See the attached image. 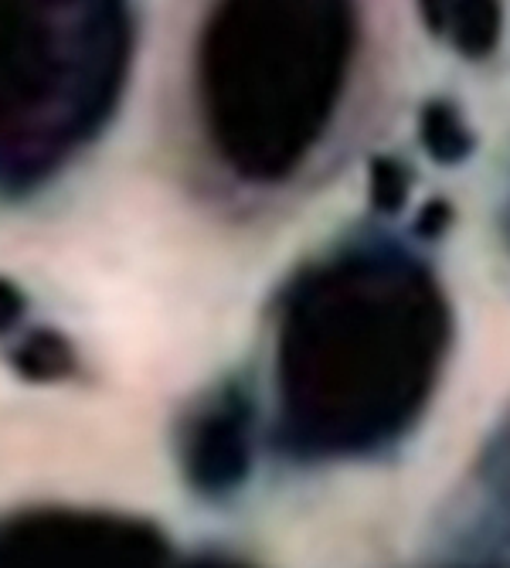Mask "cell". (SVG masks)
Here are the masks:
<instances>
[{
  "label": "cell",
  "instance_id": "obj_1",
  "mask_svg": "<svg viewBox=\"0 0 510 568\" xmlns=\"http://www.w3.org/2000/svg\"><path fill=\"white\" fill-rule=\"evenodd\" d=\"M449 344V310L426 266L361 248L306 273L276 341L279 443L296 456L368 453L426 405Z\"/></svg>",
  "mask_w": 510,
  "mask_h": 568
},
{
  "label": "cell",
  "instance_id": "obj_2",
  "mask_svg": "<svg viewBox=\"0 0 510 568\" xmlns=\"http://www.w3.org/2000/svg\"><path fill=\"white\" fill-rule=\"evenodd\" d=\"M354 11L228 4L197 44V110L218 161L245 184H279L330 130L354 55Z\"/></svg>",
  "mask_w": 510,
  "mask_h": 568
},
{
  "label": "cell",
  "instance_id": "obj_3",
  "mask_svg": "<svg viewBox=\"0 0 510 568\" xmlns=\"http://www.w3.org/2000/svg\"><path fill=\"white\" fill-rule=\"evenodd\" d=\"M133 44L123 4H0V194L38 191L106 130Z\"/></svg>",
  "mask_w": 510,
  "mask_h": 568
},
{
  "label": "cell",
  "instance_id": "obj_4",
  "mask_svg": "<svg viewBox=\"0 0 510 568\" xmlns=\"http://www.w3.org/2000/svg\"><path fill=\"white\" fill-rule=\"evenodd\" d=\"M0 568H167V545L116 514L28 510L0 525Z\"/></svg>",
  "mask_w": 510,
  "mask_h": 568
},
{
  "label": "cell",
  "instance_id": "obj_5",
  "mask_svg": "<svg viewBox=\"0 0 510 568\" xmlns=\"http://www.w3.org/2000/svg\"><path fill=\"white\" fill-rule=\"evenodd\" d=\"M252 463V408L232 388L212 398L184 433V470L204 494H225Z\"/></svg>",
  "mask_w": 510,
  "mask_h": 568
},
{
  "label": "cell",
  "instance_id": "obj_6",
  "mask_svg": "<svg viewBox=\"0 0 510 568\" xmlns=\"http://www.w3.org/2000/svg\"><path fill=\"white\" fill-rule=\"evenodd\" d=\"M422 18L467 59L490 55L503 28V14L493 4H422Z\"/></svg>",
  "mask_w": 510,
  "mask_h": 568
},
{
  "label": "cell",
  "instance_id": "obj_7",
  "mask_svg": "<svg viewBox=\"0 0 510 568\" xmlns=\"http://www.w3.org/2000/svg\"><path fill=\"white\" fill-rule=\"evenodd\" d=\"M419 133H422V146L429 150V158L436 164H459L473 150V133L467 126V120L456 113L452 102H429L419 120Z\"/></svg>",
  "mask_w": 510,
  "mask_h": 568
},
{
  "label": "cell",
  "instance_id": "obj_8",
  "mask_svg": "<svg viewBox=\"0 0 510 568\" xmlns=\"http://www.w3.org/2000/svg\"><path fill=\"white\" fill-rule=\"evenodd\" d=\"M14 365L34 378V382H55L75 372V351L69 347V341L62 334H51V331H38L28 334L21 341V347H14Z\"/></svg>",
  "mask_w": 510,
  "mask_h": 568
},
{
  "label": "cell",
  "instance_id": "obj_9",
  "mask_svg": "<svg viewBox=\"0 0 510 568\" xmlns=\"http://www.w3.org/2000/svg\"><path fill=\"white\" fill-rule=\"evenodd\" d=\"M408 197V171L398 161L378 158L371 164V201L378 212H398Z\"/></svg>",
  "mask_w": 510,
  "mask_h": 568
},
{
  "label": "cell",
  "instance_id": "obj_10",
  "mask_svg": "<svg viewBox=\"0 0 510 568\" xmlns=\"http://www.w3.org/2000/svg\"><path fill=\"white\" fill-rule=\"evenodd\" d=\"M24 310H28L24 293L11 280H0V334H11L24 321Z\"/></svg>",
  "mask_w": 510,
  "mask_h": 568
},
{
  "label": "cell",
  "instance_id": "obj_11",
  "mask_svg": "<svg viewBox=\"0 0 510 568\" xmlns=\"http://www.w3.org/2000/svg\"><path fill=\"white\" fill-rule=\"evenodd\" d=\"M446 222H449L446 201H432V204H426L422 215H419V232H422V235H436V232L446 229Z\"/></svg>",
  "mask_w": 510,
  "mask_h": 568
},
{
  "label": "cell",
  "instance_id": "obj_12",
  "mask_svg": "<svg viewBox=\"0 0 510 568\" xmlns=\"http://www.w3.org/2000/svg\"><path fill=\"white\" fill-rule=\"evenodd\" d=\"M197 568H235V565H197Z\"/></svg>",
  "mask_w": 510,
  "mask_h": 568
}]
</instances>
